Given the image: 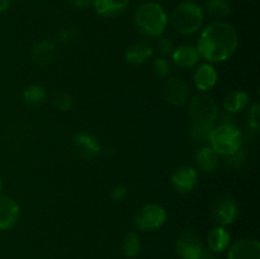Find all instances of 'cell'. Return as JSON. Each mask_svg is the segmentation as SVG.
Segmentation results:
<instances>
[{"instance_id":"20","label":"cell","mask_w":260,"mask_h":259,"mask_svg":"<svg viewBox=\"0 0 260 259\" xmlns=\"http://www.w3.org/2000/svg\"><path fill=\"white\" fill-rule=\"evenodd\" d=\"M231 243V235L222 226H216L208 233L207 244L208 249L213 253H222L228 250Z\"/></svg>"},{"instance_id":"9","label":"cell","mask_w":260,"mask_h":259,"mask_svg":"<svg viewBox=\"0 0 260 259\" xmlns=\"http://www.w3.org/2000/svg\"><path fill=\"white\" fill-rule=\"evenodd\" d=\"M203 249L202 240L193 231H184L175 241V250L182 259H198Z\"/></svg>"},{"instance_id":"10","label":"cell","mask_w":260,"mask_h":259,"mask_svg":"<svg viewBox=\"0 0 260 259\" xmlns=\"http://www.w3.org/2000/svg\"><path fill=\"white\" fill-rule=\"evenodd\" d=\"M74 150L84 160H93L101 152L102 147L95 136L88 132H78L73 140Z\"/></svg>"},{"instance_id":"33","label":"cell","mask_w":260,"mask_h":259,"mask_svg":"<svg viewBox=\"0 0 260 259\" xmlns=\"http://www.w3.org/2000/svg\"><path fill=\"white\" fill-rule=\"evenodd\" d=\"M69 2L76 9H85L91 4V0H69Z\"/></svg>"},{"instance_id":"29","label":"cell","mask_w":260,"mask_h":259,"mask_svg":"<svg viewBox=\"0 0 260 259\" xmlns=\"http://www.w3.org/2000/svg\"><path fill=\"white\" fill-rule=\"evenodd\" d=\"M79 37V32L76 29H74L73 27H69V28H63L61 29L60 32L57 33V40L60 41L61 43H65V45H71V43H75L78 42Z\"/></svg>"},{"instance_id":"2","label":"cell","mask_w":260,"mask_h":259,"mask_svg":"<svg viewBox=\"0 0 260 259\" xmlns=\"http://www.w3.org/2000/svg\"><path fill=\"white\" fill-rule=\"evenodd\" d=\"M137 29L146 36L160 37L168 27V14L164 8L155 2H146L140 5L134 15Z\"/></svg>"},{"instance_id":"18","label":"cell","mask_w":260,"mask_h":259,"mask_svg":"<svg viewBox=\"0 0 260 259\" xmlns=\"http://www.w3.org/2000/svg\"><path fill=\"white\" fill-rule=\"evenodd\" d=\"M196 165L198 169L203 173H213L218 168L220 164V155L210 146V145H205V146L200 147L196 151L194 155Z\"/></svg>"},{"instance_id":"32","label":"cell","mask_w":260,"mask_h":259,"mask_svg":"<svg viewBox=\"0 0 260 259\" xmlns=\"http://www.w3.org/2000/svg\"><path fill=\"white\" fill-rule=\"evenodd\" d=\"M128 195V188L124 185H116L113 189L111 190V198L114 201H122L127 197Z\"/></svg>"},{"instance_id":"5","label":"cell","mask_w":260,"mask_h":259,"mask_svg":"<svg viewBox=\"0 0 260 259\" xmlns=\"http://www.w3.org/2000/svg\"><path fill=\"white\" fill-rule=\"evenodd\" d=\"M189 117L192 123L213 126L218 117V106L212 96L200 94L189 101Z\"/></svg>"},{"instance_id":"28","label":"cell","mask_w":260,"mask_h":259,"mask_svg":"<svg viewBox=\"0 0 260 259\" xmlns=\"http://www.w3.org/2000/svg\"><path fill=\"white\" fill-rule=\"evenodd\" d=\"M155 48H156L157 53L160 55V57H167V56H172L173 51H174L175 46L169 38L167 37H161L160 36L157 38L156 43H155Z\"/></svg>"},{"instance_id":"23","label":"cell","mask_w":260,"mask_h":259,"mask_svg":"<svg viewBox=\"0 0 260 259\" xmlns=\"http://www.w3.org/2000/svg\"><path fill=\"white\" fill-rule=\"evenodd\" d=\"M141 250V240H140L139 234L135 231H129L122 239V251L128 258H135L139 255Z\"/></svg>"},{"instance_id":"35","label":"cell","mask_w":260,"mask_h":259,"mask_svg":"<svg viewBox=\"0 0 260 259\" xmlns=\"http://www.w3.org/2000/svg\"><path fill=\"white\" fill-rule=\"evenodd\" d=\"M10 0H0V13L5 12L9 8Z\"/></svg>"},{"instance_id":"24","label":"cell","mask_w":260,"mask_h":259,"mask_svg":"<svg viewBox=\"0 0 260 259\" xmlns=\"http://www.w3.org/2000/svg\"><path fill=\"white\" fill-rule=\"evenodd\" d=\"M213 127L210 124H201V123H192L190 122L189 126V136L193 141L200 142V144H205L210 140V135L212 132Z\"/></svg>"},{"instance_id":"19","label":"cell","mask_w":260,"mask_h":259,"mask_svg":"<svg viewBox=\"0 0 260 259\" xmlns=\"http://www.w3.org/2000/svg\"><path fill=\"white\" fill-rule=\"evenodd\" d=\"M93 5L99 15L113 18L126 12L129 0H93Z\"/></svg>"},{"instance_id":"12","label":"cell","mask_w":260,"mask_h":259,"mask_svg":"<svg viewBox=\"0 0 260 259\" xmlns=\"http://www.w3.org/2000/svg\"><path fill=\"white\" fill-rule=\"evenodd\" d=\"M173 188L177 190L178 193H189L190 190L194 189L198 182V172L196 168L185 165V167H180L173 173L172 175Z\"/></svg>"},{"instance_id":"27","label":"cell","mask_w":260,"mask_h":259,"mask_svg":"<svg viewBox=\"0 0 260 259\" xmlns=\"http://www.w3.org/2000/svg\"><path fill=\"white\" fill-rule=\"evenodd\" d=\"M151 71L156 78H168L172 71V65L165 57H156L151 63Z\"/></svg>"},{"instance_id":"8","label":"cell","mask_w":260,"mask_h":259,"mask_svg":"<svg viewBox=\"0 0 260 259\" xmlns=\"http://www.w3.org/2000/svg\"><path fill=\"white\" fill-rule=\"evenodd\" d=\"M212 215L218 226L231 225L239 216V206L235 198L229 195H222L215 201L212 207Z\"/></svg>"},{"instance_id":"6","label":"cell","mask_w":260,"mask_h":259,"mask_svg":"<svg viewBox=\"0 0 260 259\" xmlns=\"http://www.w3.org/2000/svg\"><path fill=\"white\" fill-rule=\"evenodd\" d=\"M167 221V211L157 203H147L142 206L134 217L135 228L139 230L151 231L160 229Z\"/></svg>"},{"instance_id":"21","label":"cell","mask_w":260,"mask_h":259,"mask_svg":"<svg viewBox=\"0 0 260 259\" xmlns=\"http://www.w3.org/2000/svg\"><path fill=\"white\" fill-rule=\"evenodd\" d=\"M249 104V95L248 93L243 90H234L229 93L225 96L223 101V107H225L226 112L231 114L239 113V112L244 111Z\"/></svg>"},{"instance_id":"1","label":"cell","mask_w":260,"mask_h":259,"mask_svg":"<svg viewBox=\"0 0 260 259\" xmlns=\"http://www.w3.org/2000/svg\"><path fill=\"white\" fill-rule=\"evenodd\" d=\"M239 36L235 28L226 22H213L203 28L197 42L201 57L210 63L223 62L235 53Z\"/></svg>"},{"instance_id":"22","label":"cell","mask_w":260,"mask_h":259,"mask_svg":"<svg viewBox=\"0 0 260 259\" xmlns=\"http://www.w3.org/2000/svg\"><path fill=\"white\" fill-rule=\"evenodd\" d=\"M46 98H47V91L42 85H38V84L29 85L23 91V102L25 106L30 107V108L42 106Z\"/></svg>"},{"instance_id":"16","label":"cell","mask_w":260,"mask_h":259,"mask_svg":"<svg viewBox=\"0 0 260 259\" xmlns=\"http://www.w3.org/2000/svg\"><path fill=\"white\" fill-rule=\"evenodd\" d=\"M218 74L212 63H202L193 75V81L201 91H208L217 84Z\"/></svg>"},{"instance_id":"30","label":"cell","mask_w":260,"mask_h":259,"mask_svg":"<svg viewBox=\"0 0 260 259\" xmlns=\"http://www.w3.org/2000/svg\"><path fill=\"white\" fill-rule=\"evenodd\" d=\"M225 160H226V164H228L229 167L234 168V169H239V168H241L244 164H245V160H246L245 152L243 151V149H239L236 150L235 152H233V154L225 156Z\"/></svg>"},{"instance_id":"26","label":"cell","mask_w":260,"mask_h":259,"mask_svg":"<svg viewBox=\"0 0 260 259\" xmlns=\"http://www.w3.org/2000/svg\"><path fill=\"white\" fill-rule=\"evenodd\" d=\"M52 106L60 112H69L74 106V99L70 93L65 90L55 91L52 96Z\"/></svg>"},{"instance_id":"17","label":"cell","mask_w":260,"mask_h":259,"mask_svg":"<svg viewBox=\"0 0 260 259\" xmlns=\"http://www.w3.org/2000/svg\"><path fill=\"white\" fill-rule=\"evenodd\" d=\"M154 55V48L146 42H136L129 46L124 52V60L129 65L141 66L149 62Z\"/></svg>"},{"instance_id":"36","label":"cell","mask_w":260,"mask_h":259,"mask_svg":"<svg viewBox=\"0 0 260 259\" xmlns=\"http://www.w3.org/2000/svg\"><path fill=\"white\" fill-rule=\"evenodd\" d=\"M0 190H2V179H0Z\"/></svg>"},{"instance_id":"31","label":"cell","mask_w":260,"mask_h":259,"mask_svg":"<svg viewBox=\"0 0 260 259\" xmlns=\"http://www.w3.org/2000/svg\"><path fill=\"white\" fill-rule=\"evenodd\" d=\"M249 128L254 132H258L260 128V106L259 103H253L249 111Z\"/></svg>"},{"instance_id":"3","label":"cell","mask_w":260,"mask_h":259,"mask_svg":"<svg viewBox=\"0 0 260 259\" xmlns=\"http://www.w3.org/2000/svg\"><path fill=\"white\" fill-rule=\"evenodd\" d=\"M205 20L203 9L196 2H183L174 8L170 15V24L180 35H193L198 32Z\"/></svg>"},{"instance_id":"14","label":"cell","mask_w":260,"mask_h":259,"mask_svg":"<svg viewBox=\"0 0 260 259\" xmlns=\"http://www.w3.org/2000/svg\"><path fill=\"white\" fill-rule=\"evenodd\" d=\"M20 207L9 196H0V230L13 229L19 221Z\"/></svg>"},{"instance_id":"34","label":"cell","mask_w":260,"mask_h":259,"mask_svg":"<svg viewBox=\"0 0 260 259\" xmlns=\"http://www.w3.org/2000/svg\"><path fill=\"white\" fill-rule=\"evenodd\" d=\"M198 259H216V253H213L210 249H203Z\"/></svg>"},{"instance_id":"7","label":"cell","mask_w":260,"mask_h":259,"mask_svg":"<svg viewBox=\"0 0 260 259\" xmlns=\"http://www.w3.org/2000/svg\"><path fill=\"white\" fill-rule=\"evenodd\" d=\"M190 88L187 81L178 76L167 79L162 86V96L165 102L174 107H183L189 102Z\"/></svg>"},{"instance_id":"13","label":"cell","mask_w":260,"mask_h":259,"mask_svg":"<svg viewBox=\"0 0 260 259\" xmlns=\"http://www.w3.org/2000/svg\"><path fill=\"white\" fill-rule=\"evenodd\" d=\"M228 259H260V244L254 238H243L229 246Z\"/></svg>"},{"instance_id":"15","label":"cell","mask_w":260,"mask_h":259,"mask_svg":"<svg viewBox=\"0 0 260 259\" xmlns=\"http://www.w3.org/2000/svg\"><path fill=\"white\" fill-rule=\"evenodd\" d=\"M173 62L180 69H192L198 65L201 60L197 47L192 45H182L175 47L172 53Z\"/></svg>"},{"instance_id":"4","label":"cell","mask_w":260,"mask_h":259,"mask_svg":"<svg viewBox=\"0 0 260 259\" xmlns=\"http://www.w3.org/2000/svg\"><path fill=\"white\" fill-rule=\"evenodd\" d=\"M208 142L218 155L228 156L241 149L243 134L235 123H221L217 127H213Z\"/></svg>"},{"instance_id":"25","label":"cell","mask_w":260,"mask_h":259,"mask_svg":"<svg viewBox=\"0 0 260 259\" xmlns=\"http://www.w3.org/2000/svg\"><path fill=\"white\" fill-rule=\"evenodd\" d=\"M207 13L216 18H225L231 14V5L228 0H208Z\"/></svg>"},{"instance_id":"11","label":"cell","mask_w":260,"mask_h":259,"mask_svg":"<svg viewBox=\"0 0 260 259\" xmlns=\"http://www.w3.org/2000/svg\"><path fill=\"white\" fill-rule=\"evenodd\" d=\"M57 47L52 41L42 40L36 43L30 50V60L37 68H47L57 58Z\"/></svg>"}]
</instances>
